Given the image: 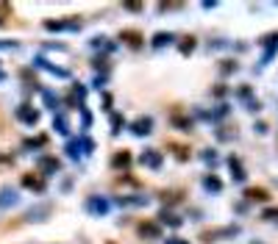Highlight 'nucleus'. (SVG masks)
Segmentation results:
<instances>
[{
	"instance_id": "1",
	"label": "nucleus",
	"mask_w": 278,
	"mask_h": 244,
	"mask_svg": "<svg viewBox=\"0 0 278 244\" xmlns=\"http://www.w3.org/2000/svg\"><path fill=\"white\" fill-rule=\"evenodd\" d=\"M120 39L128 44V47H142V42H145L142 33H139V31H128V28H125V31H120Z\"/></svg>"
},
{
	"instance_id": "2",
	"label": "nucleus",
	"mask_w": 278,
	"mask_h": 244,
	"mask_svg": "<svg viewBox=\"0 0 278 244\" xmlns=\"http://www.w3.org/2000/svg\"><path fill=\"white\" fill-rule=\"evenodd\" d=\"M133 133H136V136H145V133H150V128H153V122H150V116H139L136 122H133Z\"/></svg>"
},
{
	"instance_id": "3",
	"label": "nucleus",
	"mask_w": 278,
	"mask_h": 244,
	"mask_svg": "<svg viewBox=\"0 0 278 244\" xmlns=\"http://www.w3.org/2000/svg\"><path fill=\"white\" fill-rule=\"evenodd\" d=\"M142 164H148V166H161V153L159 150H145V155H142Z\"/></svg>"
},
{
	"instance_id": "4",
	"label": "nucleus",
	"mask_w": 278,
	"mask_h": 244,
	"mask_svg": "<svg viewBox=\"0 0 278 244\" xmlns=\"http://www.w3.org/2000/svg\"><path fill=\"white\" fill-rule=\"evenodd\" d=\"M22 186H28V189H36V192H42V189H44V180H42V177H33V175H25V177H22Z\"/></svg>"
},
{
	"instance_id": "5",
	"label": "nucleus",
	"mask_w": 278,
	"mask_h": 244,
	"mask_svg": "<svg viewBox=\"0 0 278 244\" xmlns=\"http://www.w3.org/2000/svg\"><path fill=\"white\" fill-rule=\"evenodd\" d=\"M245 197H248V200H259V203H264V200H270V194H267L264 189H248V192H245Z\"/></svg>"
},
{
	"instance_id": "6",
	"label": "nucleus",
	"mask_w": 278,
	"mask_h": 244,
	"mask_svg": "<svg viewBox=\"0 0 278 244\" xmlns=\"http://www.w3.org/2000/svg\"><path fill=\"white\" fill-rule=\"evenodd\" d=\"M17 116H20L22 122H36V111H31L28 105H22V108L17 111Z\"/></svg>"
},
{
	"instance_id": "7",
	"label": "nucleus",
	"mask_w": 278,
	"mask_h": 244,
	"mask_svg": "<svg viewBox=\"0 0 278 244\" xmlns=\"http://www.w3.org/2000/svg\"><path fill=\"white\" fill-rule=\"evenodd\" d=\"M114 166H128L131 164V155H128V150H120V153L114 155V161H111Z\"/></svg>"
},
{
	"instance_id": "8",
	"label": "nucleus",
	"mask_w": 278,
	"mask_h": 244,
	"mask_svg": "<svg viewBox=\"0 0 278 244\" xmlns=\"http://www.w3.org/2000/svg\"><path fill=\"white\" fill-rule=\"evenodd\" d=\"M139 230H142L145 236H159V225H153V222H142Z\"/></svg>"
},
{
	"instance_id": "9",
	"label": "nucleus",
	"mask_w": 278,
	"mask_h": 244,
	"mask_svg": "<svg viewBox=\"0 0 278 244\" xmlns=\"http://www.w3.org/2000/svg\"><path fill=\"white\" fill-rule=\"evenodd\" d=\"M228 164H231V172H234V177H237V180H242V177H245V172H242V166H239V161H237V158H231V161H228Z\"/></svg>"
},
{
	"instance_id": "10",
	"label": "nucleus",
	"mask_w": 278,
	"mask_h": 244,
	"mask_svg": "<svg viewBox=\"0 0 278 244\" xmlns=\"http://www.w3.org/2000/svg\"><path fill=\"white\" fill-rule=\"evenodd\" d=\"M9 17H11V6L9 3H0V25H6Z\"/></svg>"
},
{
	"instance_id": "11",
	"label": "nucleus",
	"mask_w": 278,
	"mask_h": 244,
	"mask_svg": "<svg viewBox=\"0 0 278 244\" xmlns=\"http://www.w3.org/2000/svg\"><path fill=\"white\" fill-rule=\"evenodd\" d=\"M42 169H48V172L59 169V161H56V158H44V161H42Z\"/></svg>"
},
{
	"instance_id": "12",
	"label": "nucleus",
	"mask_w": 278,
	"mask_h": 244,
	"mask_svg": "<svg viewBox=\"0 0 278 244\" xmlns=\"http://www.w3.org/2000/svg\"><path fill=\"white\" fill-rule=\"evenodd\" d=\"M170 33H156V39H153V44H159V47H161V44H167V42H170Z\"/></svg>"
},
{
	"instance_id": "13",
	"label": "nucleus",
	"mask_w": 278,
	"mask_h": 244,
	"mask_svg": "<svg viewBox=\"0 0 278 244\" xmlns=\"http://www.w3.org/2000/svg\"><path fill=\"white\" fill-rule=\"evenodd\" d=\"M261 216H264V219H270V222H278V208H267Z\"/></svg>"
},
{
	"instance_id": "14",
	"label": "nucleus",
	"mask_w": 278,
	"mask_h": 244,
	"mask_svg": "<svg viewBox=\"0 0 278 244\" xmlns=\"http://www.w3.org/2000/svg\"><path fill=\"white\" fill-rule=\"evenodd\" d=\"M220 186H222V183L217 180V177H206V189H214V192H220Z\"/></svg>"
},
{
	"instance_id": "15",
	"label": "nucleus",
	"mask_w": 278,
	"mask_h": 244,
	"mask_svg": "<svg viewBox=\"0 0 278 244\" xmlns=\"http://www.w3.org/2000/svg\"><path fill=\"white\" fill-rule=\"evenodd\" d=\"M192 47H195V39H183V44H181V53H189Z\"/></svg>"
},
{
	"instance_id": "16",
	"label": "nucleus",
	"mask_w": 278,
	"mask_h": 244,
	"mask_svg": "<svg viewBox=\"0 0 278 244\" xmlns=\"http://www.w3.org/2000/svg\"><path fill=\"white\" fill-rule=\"evenodd\" d=\"M167 244H189V241H183V238H167Z\"/></svg>"
},
{
	"instance_id": "17",
	"label": "nucleus",
	"mask_w": 278,
	"mask_h": 244,
	"mask_svg": "<svg viewBox=\"0 0 278 244\" xmlns=\"http://www.w3.org/2000/svg\"><path fill=\"white\" fill-rule=\"evenodd\" d=\"M109 244H114V241H109Z\"/></svg>"
}]
</instances>
